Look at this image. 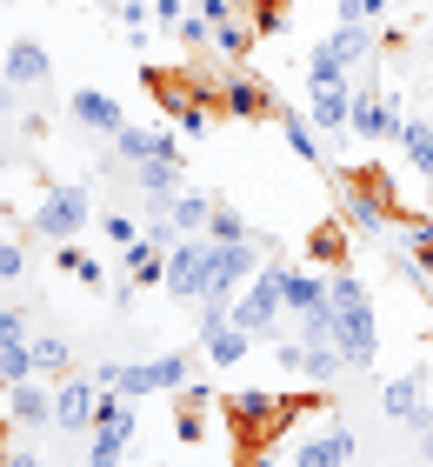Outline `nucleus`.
Masks as SVG:
<instances>
[{
    "label": "nucleus",
    "mask_w": 433,
    "mask_h": 467,
    "mask_svg": "<svg viewBox=\"0 0 433 467\" xmlns=\"http://www.w3.org/2000/svg\"><path fill=\"white\" fill-rule=\"evenodd\" d=\"M87 221H94V194H87V187H74V181H54L47 194H40V207H34V234H40L47 247L74 241Z\"/></svg>",
    "instance_id": "7ed1b4c3"
},
{
    "label": "nucleus",
    "mask_w": 433,
    "mask_h": 467,
    "mask_svg": "<svg viewBox=\"0 0 433 467\" xmlns=\"http://www.w3.org/2000/svg\"><path fill=\"white\" fill-rule=\"evenodd\" d=\"M94 221H100V234H107V247H134V241H140V221L120 214V207H100Z\"/></svg>",
    "instance_id": "5701e85b"
},
{
    "label": "nucleus",
    "mask_w": 433,
    "mask_h": 467,
    "mask_svg": "<svg viewBox=\"0 0 433 467\" xmlns=\"http://www.w3.org/2000/svg\"><path fill=\"white\" fill-rule=\"evenodd\" d=\"M394 154L407 161V174H414V181H427V187H433V114H407V120H400Z\"/></svg>",
    "instance_id": "2eb2a0df"
},
{
    "label": "nucleus",
    "mask_w": 433,
    "mask_h": 467,
    "mask_svg": "<svg viewBox=\"0 0 433 467\" xmlns=\"http://www.w3.org/2000/svg\"><path fill=\"white\" fill-rule=\"evenodd\" d=\"M433 408L427 400V368H414V374H394V380H380V414L387 420H400V428H414V420Z\"/></svg>",
    "instance_id": "ddd939ff"
},
{
    "label": "nucleus",
    "mask_w": 433,
    "mask_h": 467,
    "mask_svg": "<svg viewBox=\"0 0 433 467\" xmlns=\"http://www.w3.org/2000/svg\"><path fill=\"white\" fill-rule=\"evenodd\" d=\"M27 348H34V374L40 380H60V374H67V360H74V348L60 341V334H40V341H27Z\"/></svg>",
    "instance_id": "412c9836"
},
{
    "label": "nucleus",
    "mask_w": 433,
    "mask_h": 467,
    "mask_svg": "<svg viewBox=\"0 0 433 467\" xmlns=\"http://www.w3.org/2000/svg\"><path fill=\"white\" fill-rule=\"evenodd\" d=\"M14 100H20V94L7 88V80H0V120H7V114H14Z\"/></svg>",
    "instance_id": "c85d7f7f"
},
{
    "label": "nucleus",
    "mask_w": 433,
    "mask_h": 467,
    "mask_svg": "<svg viewBox=\"0 0 433 467\" xmlns=\"http://www.w3.org/2000/svg\"><path fill=\"white\" fill-rule=\"evenodd\" d=\"M54 267H60V274H74V281H87V287H107V261L80 254L74 241H60V247H54Z\"/></svg>",
    "instance_id": "6ab92c4d"
},
{
    "label": "nucleus",
    "mask_w": 433,
    "mask_h": 467,
    "mask_svg": "<svg viewBox=\"0 0 433 467\" xmlns=\"http://www.w3.org/2000/svg\"><path fill=\"white\" fill-rule=\"evenodd\" d=\"M394 0H334V20H354V27H387Z\"/></svg>",
    "instance_id": "4be33fe9"
},
{
    "label": "nucleus",
    "mask_w": 433,
    "mask_h": 467,
    "mask_svg": "<svg viewBox=\"0 0 433 467\" xmlns=\"http://www.w3.org/2000/svg\"><path fill=\"white\" fill-rule=\"evenodd\" d=\"M334 207H340L346 234H366V241H380V234L400 221V214H394V194H387V181H340Z\"/></svg>",
    "instance_id": "20e7f679"
},
{
    "label": "nucleus",
    "mask_w": 433,
    "mask_h": 467,
    "mask_svg": "<svg viewBox=\"0 0 433 467\" xmlns=\"http://www.w3.org/2000/svg\"><path fill=\"white\" fill-rule=\"evenodd\" d=\"M346 467H360V461H346Z\"/></svg>",
    "instance_id": "7c9ffc66"
},
{
    "label": "nucleus",
    "mask_w": 433,
    "mask_h": 467,
    "mask_svg": "<svg viewBox=\"0 0 433 467\" xmlns=\"http://www.w3.org/2000/svg\"><path fill=\"white\" fill-rule=\"evenodd\" d=\"M160 287L173 294V301L201 307V294H207V234H187V241H173V247H167V274H160Z\"/></svg>",
    "instance_id": "39448f33"
},
{
    "label": "nucleus",
    "mask_w": 433,
    "mask_h": 467,
    "mask_svg": "<svg viewBox=\"0 0 433 467\" xmlns=\"http://www.w3.org/2000/svg\"><path fill=\"white\" fill-rule=\"evenodd\" d=\"M346 461H360V434L346 428V420H320L294 448V467H346Z\"/></svg>",
    "instance_id": "6e6552de"
},
{
    "label": "nucleus",
    "mask_w": 433,
    "mask_h": 467,
    "mask_svg": "<svg viewBox=\"0 0 433 467\" xmlns=\"http://www.w3.org/2000/svg\"><path fill=\"white\" fill-rule=\"evenodd\" d=\"M207 241H253V227H247V214L233 201H221L213 194V214H207Z\"/></svg>",
    "instance_id": "aec40b11"
},
{
    "label": "nucleus",
    "mask_w": 433,
    "mask_h": 467,
    "mask_svg": "<svg viewBox=\"0 0 433 467\" xmlns=\"http://www.w3.org/2000/svg\"><path fill=\"white\" fill-rule=\"evenodd\" d=\"M20 274H27V254L7 241V247H0V281H20Z\"/></svg>",
    "instance_id": "a878e982"
},
{
    "label": "nucleus",
    "mask_w": 433,
    "mask_h": 467,
    "mask_svg": "<svg viewBox=\"0 0 433 467\" xmlns=\"http://www.w3.org/2000/svg\"><path fill=\"white\" fill-rule=\"evenodd\" d=\"M407 120V94L387 88L380 74H354V114H346V140L360 147H394Z\"/></svg>",
    "instance_id": "f03ea898"
},
{
    "label": "nucleus",
    "mask_w": 433,
    "mask_h": 467,
    "mask_svg": "<svg viewBox=\"0 0 433 467\" xmlns=\"http://www.w3.org/2000/svg\"><path fill=\"white\" fill-rule=\"evenodd\" d=\"M300 114H307L320 134H327V147H334V140H346V114H354V80H327V88H307Z\"/></svg>",
    "instance_id": "9d476101"
},
{
    "label": "nucleus",
    "mask_w": 433,
    "mask_h": 467,
    "mask_svg": "<svg viewBox=\"0 0 433 467\" xmlns=\"http://www.w3.org/2000/svg\"><path fill=\"white\" fill-rule=\"evenodd\" d=\"M0 80H7L14 94H47L54 88V54L40 47V40H7V54H0Z\"/></svg>",
    "instance_id": "0eeeda50"
},
{
    "label": "nucleus",
    "mask_w": 433,
    "mask_h": 467,
    "mask_svg": "<svg viewBox=\"0 0 433 467\" xmlns=\"http://www.w3.org/2000/svg\"><path fill=\"white\" fill-rule=\"evenodd\" d=\"M67 120H74V127H87V134H100V140H114L120 127H127L120 100L107 94V88H74V94H67Z\"/></svg>",
    "instance_id": "f8f14e48"
},
{
    "label": "nucleus",
    "mask_w": 433,
    "mask_h": 467,
    "mask_svg": "<svg viewBox=\"0 0 433 467\" xmlns=\"http://www.w3.org/2000/svg\"><path fill=\"white\" fill-rule=\"evenodd\" d=\"M27 341V307H0V348Z\"/></svg>",
    "instance_id": "b1692460"
},
{
    "label": "nucleus",
    "mask_w": 433,
    "mask_h": 467,
    "mask_svg": "<svg viewBox=\"0 0 433 467\" xmlns=\"http://www.w3.org/2000/svg\"><path fill=\"white\" fill-rule=\"evenodd\" d=\"M414 448H420V467H433V408L414 420Z\"/></svg>",
    "instance_id": "393cba45"
},
{
    "label": "nucleus",
    "mask_w": 433,
    "mask_h": 467,
    "mask_svg": "<svg viewBox=\"0 0 433 467\" xmlns=\"http://www.w3.org/2000/svg\"><path fill=\"white\" fill-rule=\"evenodd\" d=\"M247 467H273V448H247Z\"/></svg>",
    "instance_id": "cd10ccee"
},
{
    "label": "nucleus",
    "mask_w": 433,
    "mask_h": 467,
    "mask_svg": "<svg viewBox=\"0 0 433 467\" xmlns=\"http://www.w3.org/2000/svg\"><path fill=\"white\" fill-rule=\"evenodd\" d=\"M0 467H47V461H40L34 448H14V454H0Z\"/></svg>",
    "instance_id": "bb28decb"
},
{
    "label": "nucleus",
    "mask_w": 433,
    "mask_h": 467,
    "mask_svg": "<svg viewBox=\"0 0 433 467\" xmlns=\"http://www.w3.org/2000/svg\"><path fill=\"white\" fill-rule=\"evenodd\" d=\"M273 108H280V94L267 88V80L221 74V114H233V120H273Z\"/></svg>",
    "instance_id": "9b49d317"
},
{
    "label": "nucleus",
    "mask_w": 433,
    "mask_h": 467,
    "mask_svg": "<svg viewBox=\"0 0 433 467\" xmlns=\"http://www.w3.org/2000/svg\"><path fill=\"white\" fill-rule=\"evenodd\" d=\"M273 127H280V140H287V154H294V161L327 167V140H320V127L300 114V108H287V100H280V108H273Z\"/></svg>",
    "instance_id": "4468645a"
},
{
    "label": "nucleus",
    "mask_w": 433,
    "mask_h": 467,
    "mask_svg": "<svg viewBox=\"0 0 433 467\" xmlns=\"http://www.w3.org/2000/svg\"><path fill=\"white\" fill-rule=\"evenodd\" d=\"M120 267H127V281H134V287H160V274H167V241L140 234L134 247H120Z\"/></svg>",
    "instance_id": "f3484780"
},
{
    "label": "nucleus",
    "mask_w": 433,
    "mask_h": 467,
    "mask_svg": "<svg viewBox=\"0 0 433 467\" xmlns=\"http://www.w3.org/2000/svg\"><path fill=\"white\" fill-rule=\"evenodd\" d=\"M0 420H7V428H54V388L47 380H14V388H0Z\"/></svg>",
    "instance_id": "1a4fd4ad"
},
{
    "label": "nucleus",
    "mask_w": 433,
    "mask_h": 467,
    "mask_svg": "<svg viewBox=\"0 0 433 467\" xmlns=\"http://www.w3.org/2000/svg\"><path fill=\"white\" fill-rule=\"evenodd\" d=\"M247 348H253V341H247L233 321H207V327H201V360H207V368H241Z\"/></svg>",
    "instance_id": "dca6fc26"
},
{
    "label": "nucleus",
    "mask_w": 433,
    "mask_h": 467,
    "mask_svg": "<svg viewBox=\"0 0 433 467\" xmlns=\"http://www.w3.org/2000/svg\"><path fill=\"white\" fill-rule=\"evenodd\" d=\"M94 380L107 394L147 400V394H187L193 388V360L187 354H154V360H100Z\"/></svg>",
    "instance_id": "f257e3e1"
},
{
    "label": "nucleus",
    "mask_w": 433,
    "mask_h": 467,
    "mask_svg": "<svg viewBox=\"0 0 433 467\" xmlns=\"http://www.w3.org/2000/svg\"><path fill=\"white\" fill-rule=\"evenodd\" d=\"M346 241H354V234H346V221L334 214L327 227H314V241H307V261H314V267H327V274H334V267H346Z\"/></svg>",
    "instance_id": "a211bd4d"
},
{
    "label": "nucleus",
    "mask_w": 433,
    "mask_h": 467,
    "mask_svg": "<svg viewBox=\"0 0 433 467\" xmlns=\"http://www.w3.org/2000/svg\"><path fill=\"white\" fill-rule=\"evenodd\" d=\"M100 394H107V388H100L94 374H80V380L60 374V380H54V428H60V434H94Z\"/></svg>",
    "instance_id": "423d86ee"
},
{
    "label": "nucleus",
    "mask_w": 433,
    "mask_h": 467,
    "mask_svg": "<svg viewBox=\"0 0 433 467\" xmlns=\"http://www.w3.org/2000/svg\"><path fill=\"white\" fill-rule=\"evenodd\" d=\"M420 60H427V67H433V34H427V40H420Z\"/></svg>",
    "instance_id": "c756f323"
}]
</instances>
